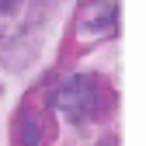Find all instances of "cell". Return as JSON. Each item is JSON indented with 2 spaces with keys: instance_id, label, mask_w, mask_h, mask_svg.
I'll return each instance as SVG.
<instances>
[{
  "instance_id": "cell-1",
  "label": "cell",
  "mask_w": 146,
  "mask_h": 146,
  "mask_svg": "<svg viewBox=\"0 0 146 146\" xmlns=\"http://www.w3.org/2000/svg\"><path fill=\"white\" fill-rule=\"evenodd\" d=\"M52 104L59 108L63 115H70L73 122H84L98 111L101 104V94H98V80L87 77V73H77V77H70L56 94H52Z\"/></svg>"
},
{
  "instance_id": "cell-2",
  "label": "cell",
  "mask_w": 146,
  "mask_h": 146,
  "mask_svg": "<svg viewBox=\"0 0 146 146\" xmlns=\"http://www.w3.org/2000/svg\"><path fill=\"white\" fill-rule=\"evenodd\" d=\"M118 25V7L111 0H94V4H87L84 14H80V38H104V35H111Z\"/></svg>"
},
{
  "instance_id": "cell-3",
  "label": "cell",
  "mask_w": 146,
  "mask_h": 146,
  "mask_svg": "<svg viewBox=\"0 0 146 146\" xmlns=\"http://www.w3.org/2000/svg\"><path fill=\"white\" fill-rule=\"evenodd\" d=\"M35 0H0V35L11 38V35H21L31 17H35Z\"/></svg>"
}]
</instances>
